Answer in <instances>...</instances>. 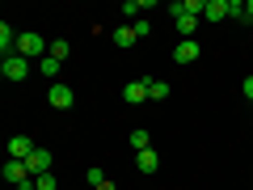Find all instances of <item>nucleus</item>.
<instances>
[{
    "label": "nucleus",
    "instance_id": "nucleus-2",
    "mask_svg": "<svg viewBox=\"0 0 253 190\" xmlns=\"http://www.w3.org/2000/svg\"><path fill=\"white\" fill-rule=\"evenodd\" d=\"M46 97H51V106H55V110H72V106H76V93H72V85H63V81H55Z\"/></svg>",
    "mask_w": 253,
    "mask_h": 190
},
{
    "label": "nucleus",
    "instance_id": "nucleus-17",
    "mask_svg": "<svg viewBox=\"0 0 253 190\" xmlns=\"http://www.w3.org/2000/svg\"><path fill=\"white\" fill-rule=\"evenodd\" d=\"M131 30H135V38H148V34H152V21L139 17V21H131Z\"/></svg>",
    "mask_w": 253,
    "mask_h": 190
},
{
    "label": "nucleus",
    "instance_id": "nucleus-5",
    "mask_svg": "<svg viewBox=\"0 0 253 190\" xmlns=\"http://www.w3.org/2000/svg\"><path fill=\"white\" fill-rule=\"evenodd\" d=\"M30 152H34V140L30 136H13L9 140V161H30Z\"/></svg>",
    "mask_w": 253,
    "mask_h": 190
},
{
    "label": "nucleus",
    "instance_id": "nucleus-1",
    "mask_svg": "<svg viewBox=\"0 0 253 190\" xmlns=\"http://www.w3.org/2000/svg\"><path fill=\"white\" fill-rule=\"evenodd\" d=\"M0 72H4V81H26V76H30V59H21V55H4Z\"/></svg>",
    "mask_w": 253,
    "mask_h": 190
},
{
    "label": "nucleus",
    "instance_id": "nucleus-15",
    "mask_svg": "<svg viewBox=\"0 0 253 190\" xmlns=\"http://www.w3.org/2000/svg\"><path fill=\"white\" fill-rule=\"evenodd\" d=\"M38 68H42V76H59V59H55V55H46V59H38Z\"/></svg>",
    "mask_w": 253,
    "mask_h": 190
},
{
    "label": "nucleus",
    "instance_id": "nucleus-19",
    "mask_svg": "<svg viewBox=\"0 0 253 190\" xmlns=\"http://www.w3.org/2000/svg\"><path fill=\"white\" fill-rule=\"evenodd\" d=\"M245 101L253 106V76H245Z\"/></svg>",
    "mask_w": 253,
    "mask_h": 190
},
{
    "label": "nucleus",
    "instance_id": "nucleus-21",
    "mask_svg": "<svg viewBox=\"0 0 253 190\" xmlns=\"http://www.w3.org/2000/svg\"><path fill=\"white\" fill-rule=\"evenodd\" d=\"M97 190H118V186H114V182H101V186H97Z\"/></svg>",
    "mask_w": 253,
    "mask_h": 190
},
{
    "label": "nucleus",
    "instance_id": "nucleus-7",
    "mask_svg": "<svg viewBox=\"0 0 253 190\" xmlns=\"http://www.w3.org/2000/svg\"><path fill=\"white\" fill-rule=\"evenodd\" d=\"M123 101H131V106L148 101V81H131V85H123Z\"/></svg>",
    "mask_w": 253,
    "mask_h": 190
},
{
    "label": "nucleus",
    "instance_id": "nucleus-9",
    "mask_svg": "<svg viewBox=\"0 0 253 190\" xmlns=\"http://www.w3.org/2000/svg\"><path fill=\"white\" fill-rule=\"evenodd\" d=\"M173 21H177V34H181V38H194V30H199V17H190V13H177Z\"/></svg>",
    "mask_w": 253,
    "mask_h": 190
},
{
    "label": "nucleus",
    "instance_id": "nucleus-20",
    "mask_svg": "<svg viewBox=\"0 0 253 190\" xmlns=\"http://www.w3.org/2000/svg\"><path fill=\"white\" fill-rule=\"evenodd\" d=\"M241 21H253V0H245V17Z\"/></svg>",
    "mask_w": 253,
    "mask_h": 190
},
{
    "label": "nucleus",
    "instance_id": "nucleus-3",
    "mask_svg": "<svg viewBox=\"0 0 253 190\" xmlns=\"http://www.w3.org/2000/svg\"><path fill=\"white\" fill-rule=\"evenodd\" d=\"M199 51H203L199 38H181V43L173 47V59H177V63H194V59H199Z\"/></svg>",
    "mask_w": 253,
    "mask_h": 190
},
{
    "label": "nucleus",
    "instance_id": "nucleus-4",
    "mask_svg": "<svg viewBox=\"0 0 253 190\" xmlns=\"http://www.w3.org/2000/svg\"><path fill=\"white\" fill-rule=\"evenodd\" d=\"M26 169L34 173V178L51 173V152H46V148H34V152H30V161H26Z\"/></svg>",
    "mask_w": 253,
    "mask_h": 190
},
{
    "label": "nucleus",
    "instance_id": "nucleus-8",
    "mask_svg": "<svg viewBox=\"0 0 253 190\" xmlns=\"http://www.w3.org/2000/svg\"><path fill=\"white\" fill-rule=\"evenodd\" d=\"M135 169H139V173H156V169H161V156H156V148L135 152Z\"/></svg>",
    "mask_w": 253,
    "mask_h": 190
},
{
    "label": "nucleus",
    "instance_id": "nucleus-13",
    "mask_svg": "<svg viewBox=\"0 0 253 190\" xmlns=\"http://www.w3.org/2000/svg\"><path fill=\"white\" fill-rule=\"evenodd\" d=\"M148 97H152V101H165V97H169V85H165V81H148Z\"/></svg>",
    "mask_w": 253,
    "mask_h": 190
},
{
    "label": "nucleus",
    "instance_id": "nucleus-18",
    "mask_svg": "<svg viewBox=\"0 0 253 190\" xmlns=\"http://www.w3.org/2000/svg\"><path fill=\"white\" fill-rule=\"evenodd\" d=\"M84 182H89V186H93V190H97V186H101V182H106V173H101V169H97V165H93V169H89V173H84Z\"/></svg>",
    "mask_w": 253,
    "mask_h": 190
},
{
    "label": "nucleus",
    "instance_id": "nucleus-6",
    "mask_svg": "<svg viewBox=\"0 0 253 190\" xmlns=\"http://www.w3.org/2000/svg\"><path fill=\"white\" fill-rule=\"evenodd\" d=\"M203 17L207 21H224V17H232V4H228V0H207V4H203Z\"/></svg>",
    "mask_w": 253,
    "mask_h": 190
},
{
    "label": "nucleus",
    "instance_id": "nucleus-10",
    "mask_svg": "<svg viewBox=\"0 0 253 190\" xmlns=\"http://www.w3.org/2000/svg\"><path fill=\"white\" fill-rule=\"evenodd\" d=\"M139 43V38H135V30H131V26H118L114 30V47H135Z\"/></svg>",
    "mask_w": 253,
    "mask_h": 190
},
{
    "label": "nucleus",
    "instance_id": "nucleus-14",
    "mask_svg": "<svg viewBox=\"0 0 253 190\" xmlns=\"http://www.w3.org/2000/svg\"><path fill=\"white\" fill-rule=\"evenodd\" d=\"M144 9H152V0H144V4H139V0H126V4H123V13H126V17H135V21H139Z\"/></svg>",
    "mask_w": 253,
    "mask_h": 190
},
{
    "label": "nucleus",
    "instance_id": "nucleus-12",
    "mask_svg": "<svg viewBox=\"0 0 253 190\" xmlns=\"http://www.w3.org/2000/svg\"><path fill=\"white\" fill-rule=\"evenodd\" d=\"M51 55H55V59H68V55H72V43H68V38H55V43H51Z\"/></svg>",
    "mask_w": 253,
    "mask_h": 190
},
{
    "label": "nucleus",
    "instance_id": "nucleus-11",
    "mask_svg": "<svg viewBox=\"0 0 253 190\" xmlns=\"http://www.w3.org/2000/svg\"><path fill=\"white\" fill-rule=\"evenodd\" d=\"M131 148H135V152H144V148H152V136H148L144 127H135V131H131Z\"/></svg>",
    "mask_w": 253,
    "mask_h": 190
},
{
    "label": "nucleus",
    "instance_id": "nucleus-16",
    "mask_svg": "<svg viewBox=\"0 0 253 190\" xmlns=\"http://www.w3.org/2000/svg\"><path fill=\"white\" fill-rule=\"evenodd\" d=\"M34 190H59V182H55V173H42V178H34Z\"/></svg>",
    "mask_w": 253,
    "mask_h": 190
}]
</instances>
